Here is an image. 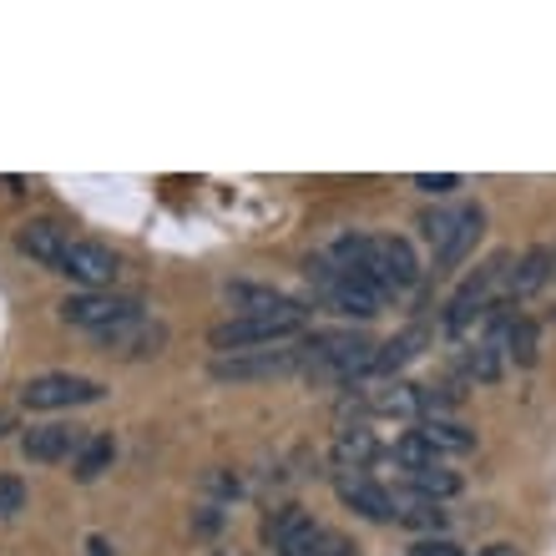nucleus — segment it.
<instances>
[{
  "mask_svg": "<svg viewBox=\"0 0 556 556\" xmlns=\"http://www.w3.org/2000/svg\"><path fill=\"white\" fill-rule=\"evenodd\" d=\"M319 264L329 268H344V274H365L375 278L384 293H405L420 278V264H415V249L405 238H375V233H359V238H339L329 249L319 253Z\"/></svg>",
  "mask_w": 556,
  "mask_h": 556,
  "instance_id": "nucleus-1",
  "label": "nucleus"
},
{
  "mask_svg": "<svg viewBox=\"0 0 556 556\" xmlns=\"http://www.w3.org/2000/svg\"><path fill=\"white\" fill-rule=\"evenodd\" d=\"M506 268H511V258L501 253V258L481 264L451 293V304H445V329H451V334H460V329H470L476 319H485L496 304H506Z\"/></svg>",
  "mask_w": 556,
  "mask_h": 556,
  "instance_id": "nucleus-2",
  "label": "nucleus"
},
{
  "mask_svg": "<svg viewBox=\"0 0 556 556\" xmlns=\"http://www.w3.org/2000/svg\"><path fill=\"white\" fill-rule=\"evenodd\" d=\"M430 249H435V268H455L476 243H481L485 213L476 203L470 207H440V213H425L420 218Z\"/></svg>",
  "mask_w": 556,
  "mask_h": 556,
  "instance_id": "nucleus-3",
  "label": "nucleus"
},
{
  "mask_svg": "<svg viewBox=\"0 0 556 556\" xmlns=\"http://www.w3.org/2000/svg\"><path fill=\"white\" fill-rule=\"evenodd\" d=\"M308 278H319L324 299H329L339 314H354V319H375V314L384 308V299H390L375 278L344 274V268H329V264H319V258H308Z\"/></svg>",
  "mask_w": 556,
  "mask_h": 556,
  "instance_id": "nucleus-4",
  "label": "nucleus"
},
{
  "mask_svg": "<svg viewBox=\"0 0 556 556\" xmlns=\"http://www.w3.org/2000/svg\"><path fill=\"white\" fill-rule=\"evenodd\" d=\"M61 319L87 329V334H102V329H117L127 319H142V304L132 293H102V289H87V293H72L61 304Z\"/></svg>",
  "mask_w": 556,
  "mask_h": 556,
  "instance_id": "nucleus-5",
  "label": "nucleus"
},
{
  "mask_svg": "<svg viewBox=\"0 0 556 556\" xmlns=\"http://www.w3.org/2000/svg\"><path fill=\"white\" fill-rule=\"evenodd\" d=\"M304 329V319H228L218 324L213 334H207V344L223 354H243V350H274V344H283V339H293Z\"/></svg>",
  "mask_w": 556,
  "mask_h": 556,
  "instance_id": "nucleus-6",
  "label": "nucleus"
},
{
  "mask_svg": "<svg viewBox=\"0 0 556 556\" xmlns=\"http://www.w3.org/2000/svg\"><path fill=\"white\" fill-rule=\"evenodd\" d=\"M102 384L87 375H36L21 384V405L26 410H72V405H97Z\"/></svg>",
  "mask_w": 556,
  "mask_h": 556,
  "instance_id": "nucleus-7",
  "label": "nucleus"
},
{
  "mask_svg": "<svg viewBox=\"0 0 556 556\" xmlns=\"http://www.w3.org/2000/svg\"><path fill=\"white\" fill-rule=\"evenodd\" d=\"M293 369H304L299 344H293V350H243V354L213 359V380L253 384V380H274V375H293Z\"/></svg>",
  "mask_w": 556,
  "mask_h": 556,
  "instance_id": "nucleus-8",
  "label": "nucleus"
},
{
  "mask_svg": "<svg viewBox=\"0 0 556 556\" xmlns=\"http://www.w3.org/2000/svg\"><path fill=\"white\" fill-rule=\"evenodd\" d=\"M56 274L76 278V283H87V289H106V283L122 274V264H117V253L102 249V243H91V238H72L66 253H61Z\"/></svg>",
  "mask_w": 556,
  "mask_h": 556,
  "instance_id": "nucleus-9",
  "label": "nucleus"
},
{
  "mask_svg": "<svg viewBox=\"0 0 556 556\" xmlns=\"http://www.w3.org/2000/svg\"><path fill=\"white\" fill-rule=\"evenodd\" d=\"M228 304L243 308V319H304V304L264 283H228Z\"/></svg>",
  "mask_w": 556,
  "mask_h": 556,
  "instance_id": "nucleus-10",
  "label": "nucleus"
},
{
  "mask_svg": "<svg viewBox=\"0 0 556 556\" xmlns=\"http://www.w3.org/2000/svg\"><path fill=\"white\" fill-rule=\"evenodd\" d=\"M81 430L72 425H30L26 435H21V455L36 460V466H51V460H66V455L81 451Z\"/></svg>",
  "mask_w": 556,
  "mask_h": 556,
  "instance_id": "nucleus-11",
  "label": "nucleus"
},
{
  "mask_svg": "<svg viewBox=\"0 0 556 556\" xmlns=\"http://www.w3.org/2000/svg\"><path fill=\"white\" fill-rule=\"evenodd\" d=\"M334 491H339V501L350 506V511H359V516H369V521H395V506H390V491L384 485H375L365 476V470H344L334 481Z\"/></svg>",
  "mask_w": 556,
  "mask_h": 556,
  "instance_id": "nucleus-12",
  "label": "nucleus"
},
{
  "mask_svg": "<svg viewBox=\"0 0 556 556\" xmlns=\"http://www.w3.org/2000/svg\"><path fill=\"white\" fill-rule=\"evenodd\" d=\"M556 278V253L552 249H531L521 253L511 268H506V304H521V299H531L536 289H546Z\"/></svg>",
  "mask_w": 556,
  "mask_h": 556,
  "instance_id": "nucleus-13",
  "label": "nucleus"
},
{
  "mask_svg": "<svg viewBox=\"0 0 556 556\" xmlns=\"http://www.w3.org/2000/svg\"><path fill=\"white\" fill-rule=\"evenodd\" d=\"M97 344H106V350H117L127 354V359H137V354H157L162 344H167V329L152 319H127L117 324V329H102L97 334Z\"/></svg>",
  "mask_w": 556,
  "mask_h": 556,
  "instance_id": "nucleus-14",
  "label": "nucleus"
},
{
  "mask_svg": "<svg viewBox=\"0 0 556 556\" xmlns=\"http://www.w3.org/2000/svg\"><path fill=\"white\" fill-rule=\"evenodd\" d=\"M66 243H72V233H66L61 223H51V218H36V223H26V228L15 233V249L26 253V258H36L41 268H56L61 253H66Z\"/></svg>",
  "mask_w": 556,
  "mask_h": 556,
  "instance_id": "nucleus-15",
  "label": "nucleus"
},
{
  "mask_svg": "<svg viewBox=\"0 0 556 556\" xmlns=\"http://www.w3.org/2000/svg\"><path fill=\"white\" fill-rule=\"evenodd\" d=\"M390 506H395V521H405V527H420V531H440V527H445L440 501H425L420 491H390Z\"/></svg>",
  "mask_w": 556,
  "mask_h": 556,
  "instance_id": "nucleus-16",
  "label": "nucleus"
},
{
  "mask_svg": "<svg viewBox=\"0 0 556 556\" xmlns=\"http://www.w3.org/2000/svg\"><path fill=\"white\" fill-rule=\"evenodd\" d=\"M375 455H380V440L369 435L365 425H354V430H339V440H334V466H339V470H365Z\"/></svg>",
  "mask_w": 556,
  "mask_h": 556,
  "instance_id": "nucleus-17",
  "label": "nucleus"
},
{
  "mask_svg": "<svg viewBox=\"0 0 556 556\" xmlns=\"http://www.w3.org/2000/svg\"><path fill=\"white\" fill-rule=\"evenodd\" d=\"M420 435H425V445L435 455H466V451H476V435H470L460 420H420Z\"/></svg>",
  "mask_w": 556,
  "mask_h": 556,
  "instance_id": "nucleus-18",
  "label": "nucleus"
},
{
  "mask_svg": "<svg viewBox=\"0 0 556 556\" xmlns=\"http://www.w3.org/2000/svg\"><path fill=\"white\" fill-rule=\"evenodd\" d=\"M420 344H425L420 329H405L400 339H390V344H380V350H375V365H369V375H395L400 365H410L415 354H420Z\"/></svg>",
  "mask_w": 556,
  "mask_h": 556,
  "instance_id": "nucleus-19",
  "label": "nucleus"
},
{
  "mask_svg": "<svg viewBox=\"0 0 556 556\" xmlns=\"http://www.w3.org/2000/svg\"><path fill=\"white\" fill-rule=\"evenodd\" d=\"M112 455H117L112 435H87V440H81V451H76V460H72L76 481H97V476L112 466Z\"/></svg>",
  "mask_w": 556,
  "mask_h": 556,
  "instance_id": "nucleus-20",
  "label": "nucleus"
},
{
  "mask_svg": "<svg viewBox=\"0 0 556 556\" xmlns=\"http://www.w3.org/2000/svg\"><path fill=\"white\" fill-rule=\"evenodd\" d=\"M536 350H542V329H536V319H511L506 324V359H511V365H536Z\"/></svg>",
  "mask_w": 556,
  "mask_h": 556,
  "instance_id": "nucleus-21",
  "label": "nucleus"
},
{
  "mask_svg": "<svg viewBox=\"0 0 556 556\" xmlns=\"http://www.w3.org/2000/svg\"><path fill=\"white\" fill-rule=\"evenodd\" d=\"M410 491H420L425 501H451L460 496V476L445 466H425V470H410Z\"/></svg>",
  "mask_w": 556,
  "mask_h": 556,
  "instance_id": "nucleus-22",
  "label": "nucleus"
},
{
  "mask_svg": "<svg viewBox=\"0 0 556 556\" xmlns=\"http://www.w3.org/2000/svg\"><path fill=\"white\" fill-rule=\"evenodd\" d=\"M299 527H308V511H304V506H278V511L264 521V542L278 552V546L289 542Z\"/></svg>",
  "mask_w": 556,
  "mask_h": 556,
  "instance_id": "nucleus-23",
  "label": "nucleus"
},
{
  "mask_svg": "<svg viewBox=\"0 0 556 556\" xmlns=\"http://www.w3.org/2000/svg\"><path fill=\"white\" fill-rule=\"evenodd\" d=\"M395 460L405 470H425V466H440V455L430 451V445H425V435L420 430H410V435H400L395 440Z\"/></svg>",
  "mask_w": 556,
  "mask_h": 556,
  "instance_id": "nucleus-24",
  "label": "nucleus"
},
{
  "mask_svg": "<svg viewBox=\"0 0 556 556\" xmlns=\"http://www.w3.org/2000/svg\"><path fill=\"white\" fill-rule=\"evenodd\" d=\"M21 506H26V485L15 476H0V516H15Z\"/></svg>",
  "mask_w": 556,
  "mask_h": 556,
  "instance_id": "nucleus-25",
  "label": "nucleus"
},
{
  "mask_svg": "<svg viewBox=\"0 0 556 556\" xmlns=\"http://www.w3.org/2000/svg\"><path fill=\"white\" fill-rule=\"evenodd\" d=\"M415 188L430 192V198H445V192L460 188V177H455V173H420V177H415Z\"/></svg>",
  "mask_w": 556,
  "mask_h": 556,
  "instance_id": "nucleus-26",
  "label": "nucleus"
},
{
  "mask_svg": "<svg viewBox=\"0 0 556 556\" xmlns=\"http://www.w3.org/2000/svg\"><path fill=\"white\" fill-rule=\"evenodd\" d=\"M218 527H223V511H218V506H203V511H198V521H192V531H198V536H213Z\"/></svg>",
  "mask_w": 556,
  "mask_h": 556,
  "instance_id": "nucleus-27",
  "label": "nucleus"
},
{
  "mask_svg": "<svg viewBox=\"0 0 556 556\" xmlns=\"http://www.w3.org/2000/svg\"><path fill=\"white\" fill-rule=\"evenodd\" d=\"M415 556H460V546L445 542V536H435V542H420V546H415Z\"/></svg>",
  "mask_w": 556,
  "mask_h": 556,
  "instance_id": "nucleus-28",
  "label": "nucleus"
},
{
  "mask_svg": "<svg viewBox=\"0 0 556 556\" xmlns=\"http://www.w3.org/2000/svg\"><path fill=\"white\" fill-rule=\"evenodd\" d=\"M476 556H521V552H516L511 542H496V546H485V552H476Z\"/></svg>",
  "mask_w": 556,
  "mask_h": 556,
  "instance_id": "nucleus-29",
  "label": "nucleus"
},
{
  "mask_svg": "<svg viewBox=\"0 0 556 556\" xmlns=\"http://www.w3.org/2000/svg\"><path fill=\"white\" fill-rule=\"evenodd\" d=\"M87 552H91V556H112V552H106V542H102V536H91V542H87Z\"/></svg>",
  "mask_w": 556,
  "mask_h": 556,
  "instance_id": "nucleus-30",
  "label": "nucleus"
},
{
  "mask_svg": "<svg viewBox=\"0 0 556 556\" xmlns=\"http://www.w3.org/2000/svg\"><path fill=\"white\" fill-rule=\"evenodd\" d=\"M5 430H11V415H5V410H0V435H5Z\"/></svg>",
  "mask_w": 556,
  "mask_h": 556,
  "instance_id": "nucleus-31",
  "label": "nucleus"
},
{
  "mask_svg": "<svg viewBox=\"0 0 556 556\" xmlns=\"http://www.w3.org/2000/svg\"><path fill=\"white\" fill-rule=\"evenodd\" d=\"M218 556H233V552H218Z\"/></svg>",
  "mask_w": 556,
  "mask_h": 556,
  "instance_id": "nucleus-32",
  "label": "nucleus"
}]
</instances>
